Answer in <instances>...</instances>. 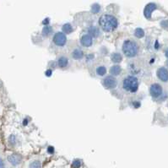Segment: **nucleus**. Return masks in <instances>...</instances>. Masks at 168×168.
<instances>
[{
    "instance_id": "9b49d317",
    "label": "nucleus",
    "mask_w": 168,
    "mask_h": 168,
    "mask_svg": "<svg viewBox=\"0 0 168 168\" xmlns=\"http://www.w3.org/2000/svg\"><path fill=\"white\" fill-rule=\"evenodd\" d=\"M88 33H89L90 36H91L93 38H97L100 36L101 31H100L99 28L96 27V26H91L88 29Z\"/></svg>"
},
{
    "instance_id": "0eeeda50",
    "label": "nucleus",
    "mask_w": 168,
    "mask_h": 168,
    "mask_svg": "<svg viewBox=\"0 0 168 168\" xmlns=\"http://www.w3.org/2000/svg\"><path fill=\"white\" fill-rule=\"evenodd\" d=\"M93 43V37L89 34L83 35L80 38V44L84 47H91Z\"/></svg>"
},
{
    "instance_id": "bb28decb",
    "label": "nucleus",
    "mask_w": 168,
    "mask_h": 168,
    "mask_svg": "<svg viewBox=\"0 0 168 168\" xmlns=\"http://www.w3.org/2000/svg\"><path fill=\"white\" fill-rule=\"evenodd\" d=\"M165 55H166V57L168 58V48L165 51Z\"/></svg>"
},
{
    "instance_id": "f03ea898",
    "label": "nucleus",
    "mask_w": 168,
    "mask_h": 168,
    "mask_svg": "<svg viewBox=\"0 0 168 168\" xmlns=\"http://www.w3.org/2000/svg\"><path fill=\"white\" fill-rule=\"evenodd\" d=\"M122 53L127 57H133L139 53L138 44L132 40H127L122 44Z\"/></svg>"
},
{
    "instance_id": "2eb2a0df",
    "label": "nucleus",
    "mask_w": 168,
    "mask_h": 168,
    "mask_svg": "<svg viewBox=\"0 0 168 168\" xmlns=\"http://www.w3.org/2000/svg\"><path fill=\"white\" fill-rule=\"evenodd\" d=\"M111 58H112V61L113 63H115V64H118V63H120L122 62V57L120 53H113L111 57Z\"/></svg>"
},
{
    "instance_id": "b1692460",
    "label": "nucleus",
    "mask_w": 168,
    "mask_h": 168,
    "mask_svg": "<svg viewBox=\"0 0 168 168\" xmlns=\"http://www.w3.org/2000/svg\"><path fill=\"white\" fill-rule=\"evenodd\" d=\"M42 24L43 25H45V26H47L48 24H49V19L47 18V19H45L43 21H42Z\"/></svg>"
},
{
    "instance_id": "4468645a",
    "label": "nucleus",
    "mask_w": 168,
    "mask_h": 168,
    "mask_svg": "<svg viewBox=\"0 0 168 168\" xmlns=\"http://www.w3.org/2000/svg\"><path fill=\"white\" fill-rule=\"evenodd\" d=\"M110 74L114 76L119 75L122 72V68L119 65H113L110 68Z\"/></svg>"
},
{
    "instance_id": "dca6fc26",
    "label": "nucleus",
    "mask_w": 168,
    "mask_h": 168,
    "mask_svg": "<svg viewBox=\"0 0 168 168\" xmlns=\"http://www.w3.org/2000/svg\"><path fill=\"white\" fill-rule=\"evenodd\" d=\"M52 33H53V28H52V26H45L44 28L42 29V31H41V34H42V36H44V37H48V36H50Z\"/></svg>"
},
{
    "instance_id": "ddd939ff",
    "label": "nucleus",
    "mask_w": 168,
    "mask_h": 168,
    "mask_svg": "<svg viewBox=\"0 0 168 168\" xmlns=\"http://www.w3.org/2000/svg\"><path fill=\"white\" fill-rule=\"evenodd\" d=\"M68 64V59L65 56L60 57L57 60V65L60 68H65Z\"/></svg>"
},
{
    "instance_id": "9d476101",
    "label": "nucleus",
    "mask_w": 168,
    "mask_h": 168,
    "mask_svg": "<svg viewBox=\"0 0 168 168\" xmlns=\"http://www.w3.org/2000/svg\"><path fill=\"white\" fill-rule=\"evenodd\" d=\"M8 160L13 166H17L21 162V156L17 154H12L8 157Z\"/></svg>"
},
{
    "instance_id": "423d86ee",
    "label": "nucleus",
    "mask_w": 168,
    "mask_h": 168,
    "mask_svg": "<svg viewBox=\"0 0 168 168\" xmlns=\"http://www.w3.org/2000/svg\"><path fill=\"white\" fill-rule=\"evenodd\" d=\"M149 93L152 97L158 98L159 96L162 94V87L159 84H151L149 88Z\"/></svg>"
},
{
    "instance_id": "1a4fd4ad",
    "label": "nucleus",
    "mask_w": 168,
    "mask_h": 168,
    "mask_svg": "<svg viewBox=\"0 0 168 168\" xmlns=\"http://www.w3.org/2000/svg\"><path fill=\"white\" fill-rule=\"evenodd\" d=\"M157 77L159 79L163 81V82H167L168 80V70L164 68V67H161L158 70H157Z\"/></svg>"
},
{
    "instance_id": "412c9836",
    "label": "nucleus",
    "mask_w": 168,
    "mask_h": 168,
    "mask_svg": "<svg viewBox=\"0 0 168 168\" xmlns=\"http://www.w3.org/2000/svg\"><path fill=\"white\" fill-rule=\"evenodd\" d=\"M41 163H40V161H38V160H35V161H33L32 163H30V168H41Z\"/></svg>"
},
{
    "instance_id": "6ab92c4d",
    "label": "nucleus",
    "mask_w": 168,
    "mask_h": 168,
    "mask_svg": "<svg viewBox=\"0 0 168 168\" xmlns=\"http://www.w3.org/2000/svg\"><path fill=\"white\" fill-rule=\"evenodd\" d=\"M144 36V31L141 28H137L134 31V37L136 38H142Z\"/></svg>"
},
{
    "instance_id": "aec40b11",
    "label": "nucleus",
    "mask_w": 168,
    "mask_h": 168,
    "mask_svg": "<svg viewBox=\"0 0 168 168\" xmlns=\"http://www.w3.org/2000/svg\"><path fill=\"white\" fill-rule=\"evenodd\" d=\"M100 10H101V6L98 4V3H94L93 5H92V7H91V11H92V13H98V12H100Z\"/></svg>"
},
{
    "instance_id": "6e6552de",
    "label": "nucleus",
    "mask_w": 168,
    "mask_h": 168,
    "mask_svg": "<svg viewBox=\"0 0 168 168\" xmlns=\"http://www.w3.org/2000/svg\"><path fill=\"white\" fill-rule=\"evenodd\" d=\"M156 4L154 3H148L144 10V15L145 16V18L147 19H150L151 18V15H152V12L155 10H156Z\"/></svg>"
},
{
    "instance_id": "39448f33",
    "label": "nucleus",
    "mask_w": 168,
    "mask_h": 168,
    "mask_svg": "<svg viewBox=\"0 0 168 168\" xmlns=\"http://www.w3.org/2000/svg\"><path fill=\"white\" fill-rule=\"evenodd\" d=\"M103 85L106 88V89H114L117 87L118 84V81L116 80V78L112 75H109L106 76L102 81Z\"/></svg>"
},
{
    "instance_id": "f8f14e48",
    "label": "nucleus",
    "mask_w": 168,
    "mask_h": 168,
    "mask_svg": "<svg viewBox=\"0 0 168 168\" xmlns=\"http://www.w3.org/2000/svg\"><path fill=\"white\" fill-rule=\"evenodd\" d=\"M72 57L75 60H80L84 57V53L81 49L80 48H75L72 52Z\"/></svg>"
},
{
    "instance_id": "7ed1b4c3",
    "label": "nucleus",
    "mask_w": 168,
    "mask_h": 168,
    "mask_svg": "<svg viewBox=\"0 0 168 168\" xmlns=\"http://www.w3.org/2000/svg\"><path fill=\"white\" fill-rule=\"evenodd\" d=\"M122 88L129 93H136L139 89V80L137 77L133 75L127 76L122 81Z\"/></svg>"
},
{
    "instance_id": "cd10ccee",
    "label": "nucleus",
    "mask_w": 168,
    "mask_h": 168,
    "mask_svg": "<svg viewBox=\"0 0 168 168\" xmlns=\"http://www.w3.org/2000/svg\"><path fill=\"white\" fill-rule=\"evenodd\" d=\"M167 65L168 66V61H167Z\"/></svg>"
},
{
    "instance_id": "f257e3e1",
    "label": "nucleus",
    "mask_w": 168,
    "mask_h": 168,
    "mask_svg": "<svg viewBox=\"0 0 168 168\" xmlns=\"http://www.w3.org/2000/svg\"><path fill=\"white\" fill-rule=\"evenodd\" d=\"M99 25L102 30L106 32H111L118 27V22L116 17L111 15H103L99 19Z\"/></svg>"
},
{
    "instance_id": "f3484780",
    "label": "nucleus",
    "mask_w": 168,
    "mask_h": 168,
    "mask_svg": "<svg viewBox=\"0 0 168 168\" xmlns=\"http://www.w3.org/2000/svg\"><path fill=\"white\" fill-rule=\"evenodd\" d=\"M62 30L64 33H66V34H69L73 31V27L70 24L67 23V24H64L63 26H62Z\"/></svg>"
},
{
    "instance_id": "20e7f679",
    "label": "nucleus",
    "mask_w": 168,
    "mask_h": 168,
    "mask_svg": "<svg viewBox=\"0 0 168 168\" xmlns=\"http://www.w3.org/2000/svg\"><path fill=\"white\" fill-rule=\"evenodd\" d=\"M53 43L57 47H64L67 42V37L64 32H57L53 38Z\"/></svg>"
},
{
    "instance_id": "a211bd4d",
    "label": "nucleus",
    "mask_w": 168,
    "mask_h": 168,
    "mask_svg": "<svg viewBox=\"0 0 168 168\" xmlns=\"http://www.w3.org/2000/svg\"><path fill=\"white\" fill-rule=\"evenodd\" d=\"M95 72H96V75H98L99 76H104L106 74V68L104 66H100L96 68Z\"/></svg>"
},
{
    "instance_id": "4be33fe9",
    "label": "nucleus",
    "mask_w": 168,
    "mask_h": 168,
    "mask_svg": "<svg viewBox=\"0 0 168 168\" xmlns=\"http://www.w3.org/2000/svg\"><path fill=\"white\" fill-rule=\"evenodd\" d=\"M81 166V161L80 160H75L72 164V168H80Z\"/></svg>"
},
{
    "instance_id": "a878e982",
    "label": "nucleus",
    "mask_w": 168,
    "mask_h": 168,
    "mask_svg": "<svg viewBox=\"0 0 168 168\" xmlns=\"http://www.w3.org/2000/svg\"><path fill=\"white\" fill-rule=\"evenodd\" d=\"M4 167V163L3 161V160L0 158V168H3Z\"/></svg>"
},
{
    "instance_id": "393cba45",
    "label": "nucleus",
    "mask_w": 168,
    "mask_h": 168,
    "mask_svg": "<svg viewBox=\"0 0 168 168\" xmlns=\"http://www.w3.org/2000/svg\"><path fill=\"white\" fill-rule=\"evenodd\" d=\"M46 75H47V77H50L51 75H52V70L51 69H48L46 71Z\"/></svg>"
},
{
    "instance_id": "5701e85b",
    "label": "nucleus",
    "mask_w": 168,
    "mask_h": 168,
    "mask_svg": "<svg viewBox=\"0 0 168 168\" xmlns=\"http://www.w3.org/2000/svg\"><path fill=\"white\" fill-rule=\"evenodd\" d=\"M47 151H48V153H50V154H53V153L54 152V149H53V147L50 146V147H48Z\"/></svg>"
}]
</instances>
